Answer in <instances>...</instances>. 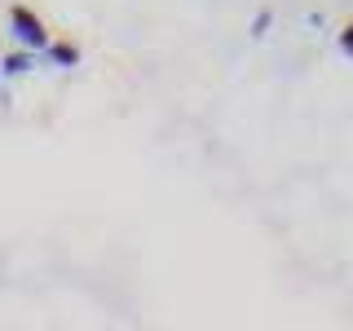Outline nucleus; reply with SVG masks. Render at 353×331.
Instances as JSON below:
<instances>
[{
  "mask_svg": "<svg viewBox=\"0 0 353 331\" xmlns=\"http://www.w3.org/2000/svg\"><path fill=\"white\" fill-rule=\"evenodd\" d=\"M9 36H14L22 49H36V53H44L49 40H53L49 31H44V18L27 5H9Z\"/></svg>",
  "mask_w": 353,
  "mask_h": 331,
  "instance_id": "nucleus-1",
  "label": "nucleus"
},
{
  "mask_svg": "<svg viewBox=\"0 0 353 331\" xmlns=\"http://www.w3.org/2000/svg\"><path fill=\"white\" fill-rule=\"evenodd\" d=\"M40 62L44 58H40L36 49H22V44H18L14 53H5V58H0V80H22V75H31Z\"/></svg>",
  "mask_w": 353,
  "mask_h": 331,
  "instance_id": "nucleus-2",
  "label": "nucleus"
},
{
  "mask_svg": "<svg viewBox=\"0 0 353 331\" xmlns=\"http://www.w3.org/2000/svg\"><path fill=\"white\" fill-rule=\"evenodd\" d=\"M49 66H62V71H71V66H80V49H75L71 40H49V49L40 53Z\"/></svg>",
  "mask_w": 353,
  "mask_h": 331,
  "instance_id": "nucleus-3",
  "label": "nucleus"
},
{
  "mask_svg": "<svg viewBox=\"0 0 353 331\" xmlns=\"http://www.w3.org/2000/svg\"><path fill=\"white\" fill-rule=\"evenodd\" d=\"M270 27H274V14L270 9H261L256 18H252V40H261V36H270Z\"/></svg>",
  "mask_w": 353,
  "mask_h": 331,
  "instance_id": "nucleus-4",
  "label": "nucleus"
},
{
  "mask_svg": "<svg viewBox=\"0 0 353 331\" xmlns=\"http://www.w3.org/2000/svg\"><path fill=\"white\" fill-rule=\"evenodd\" d=\"M340 53L353 58V22H345V31H340Z\"/></svg>",
  "mask_w": 353,
  "mask_h": 331,
  "instance_id": "nucleus-5",
  "label": "nucleus"
}]
</instances>
